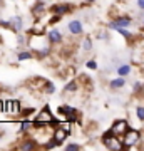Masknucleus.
Returning <instances> with one entry per match:
<instances>
[{"instance_id":"nucleus-1","label":"nucleus","mask_w":144,"mask_h":151,"mask_svg":"<svg viewBox=\"0 0 144 151\" xmlns=\"http://www.w3.org/2000/svg\"><path fill=\"white\" fill-rule=\"evenodd\" d=\"M101 141H102V145L106 146L107 150H111V151H123V150H126V148H124V143H123V138L116 136L111 129L106 131V133L102 134Z\"/></svg>"},{"instance_id":"nucleus-2","label":"nucleus","mask_w":144,"mask_h":151,"mask_svg":"<svg viewBox=\"0 0 144 151\" xmlns=\"http://www.w3.org/2000/svg\"><path fill=\"white\" fill-rule=\"evenodd\" d=\"M123 143H124V148H126V150L136 148V146L141 143V131L129 128V129L126 131V134L123 136Z\"/></svg>"},{"instance_id":"nucleus-3","label":"nucleus","mask_w":144,"mask_h":151,"mask_svg":"<svg viewBox=\"0 0 144 151\" xmlns=\"http://www.w3.org/2000/svg\"><path fill=\"white\" fill-rule=\"evenodd\" d=\"M129 129V123L128 119H117V121H114L111 126V131L114 133L116 136H119V138H123L124 134H126V131Z\"/></svg>"},{"instance_id":"nucleus-4","label":"nucleus","mask_w":144,"mask_h":151,"mask_svg":"<svg viewBox=\"0 0 144 151\" xmlns=\"http://www.w3.org/2000/svg\"><path fill=\"white\" fill-rule=\"evenodd\" d=\"M57 113H59L60 116H64L65 119H70V121H75V119H77V116H79L77 109L72 108V106H69V104L59 106V108H57Z\"/></svg>"},{"instance_id":"nucleus-5","label":"nucleus","mask_w":144,"mask_h":151,"mask_svg":"<svg viewBox=\"0 0 144 151\" xmlns=\"http://www.w3.org/2000/svg\"><path fill=\"white\" fill-rule=\"evenodd\" d=\"M131 24H133V19H131L129 15H121V17H116V19L109 24V27L114 29V30L119 29V27H126L128 29V27H131Z\"/></svg>"},{"instance_id":"nucleus-6","label":"nucleus","mask_w":144,"mask_h":151,"mask_svg":"<svg viewBox=\"0 0 144 151\" xmlns=\"http://www.w3.org/2000/svg\"><path fill=\"white\" fill-rule=\"evenodd\" d=\"M37 148H39V141L35 138L24 139V141H20V145L17 146V150H20V151H32V150H37Z\"/></svg>"},{"instance_id":"nucleus-7","label":"nucleus","mask_w":144,"mask_h":151,"mask_svg":"<svg viewBox=\"0 0 144 151\" xmlns=\"http://www.w3.org/2000/svg\"><path fill=\"white\" fill-rule=\"evenodd\" d=\"M67 136H69V133L62 128V126H55V129L52 131V138L59 145H62V143H65V139H67Z\"/></svg>"},{"instance_id":"nucleus-8","label":"nucleus","mask_w":144,"mask_h":151,"mask_svg":"<svg viewBox=\"0 0 144 151\" xmlns=\"http://www.w3.org/2000/svg\"><path fill=\"white\" fill-rule=\"evenodd\" d=\"M45 10H47V5H45V2L44 0H39V2H35L34 4V7H32V15H34V19H40V17L45 14Z\"/></svg>"},{"instance_id":"nucleus-9","label":"nucleus","mask_w":144,"mask_h":151,"mask_svg":"<svg viewBox=\"0 0 144 151\" xmlns=\"http://www.w3.org/2000/svg\"><path fill=\"white\" fill-rule=\"evenodd\" d=\"M47 40L49 44H60L62 42V32L59 29H50L47 32Z\"/></svg>"},{"instance_id":"nucleus-10","label":"nucleus","mask_w":144,"mask_h":151,"mask_svg":"<svg viewBox=\"0 0 144 151\" xmlns=\"http://www.w3.org/2000/svg\"><path fill=\"white\" fill-rule=\"evenodd\" d=\"M72 10V5L70 4H57V5H54L52 9H50V12L52 14H57V15H65V14H69V12Z\"/></svg>"},{"instance_id":"nucleus-11","label":"nucleus","mask_w":144,"mask_h":151,"mask_svg":"<svg viewBox=\"0 0 144 151\" xmlns=\"http://www.w3.org/2000/svg\"><path fill=\"white\" fill-rule=\"evenodd\" d=\"M67 29H69V32L72 35H80V34L84 32V27H82V22L80 20H70L67 24Z\"/></svg>"},{"instance_id":"nucleus-12","label":"nucleus","mask_w":144,"mask_h":151,"mask_svg":"<svg viewBox=\"0 0 144 151\" xmlns=\"http://www.w3.org/2000/svg\"><path fill=\"white\" fill-rule=\"evenodd\" d=\"M10 29H12V32H20L22 29H24V19H22L20 15H15V17H12L10 19Z\"/></svg>"},{"instance_id":"nucleus-13","label":"nucleus","mask_w":144,"mask_h":151,"mask_svg":"<svg viewBox=\"0 0 144 151\" xmlns=\"http://www.w3.org/2000/svg\"><path fill=\"white\" fill-rule=\"evenodd\" d=\"M124 86H126V79H124L123 76H119L117 79H112V81L109 82V87H111L112 91H119V89H123Z\"/></svg>"},{"instance_id":"nucleus-14","label":"nucleus","mask_w":144,"mask_h":151,"mask_svg":"<svg viewBox=\"0 0 144 151\" xmlns=\"http://www.w3.org/2000/svg\"><path fill=\"white\" fill-rule=\"evenodd\" d=\"M34 129V119H24L20 123V131L22 133H29Z\"/></svg>"},{"instance_id":"nucleus-15","label":"nucleus","mask_w":144,"mask_h":151,"mask_svg":"<svg viewBox=\"0 0 144 151\" xmlns=\"http://www.w3.org/2000/svg\"><path fill=\"white\" fill-rule=\"evenodd\" d=\"M20 113H22V104H20V101L19 99H14V103H12V116H20Z\"/></svg>"},{"instance_id":"nucleus-16","label":"nucleus","mask_w":144,"mask_h":151,"mask_svg":"<svg viewBox=\"0 0 144 151\" xmlns=\"http://www.w3.org/2000/svg\"><path fill=\"white\" fill-rule=\"evenodd\" d=\"M57 146H60V145H59V143H57L55 139H54V138H50L47 143H44L42 150H54V148H57Z\"/></svg>"},{"instance_id":"nucleus-17","label":"nucleus","mask_w":144,"mask_h":151,"mask_svg":"<svg viewBox=\"0 0 144 151\" xmlns=\"http://www.w3.org/2000/svg\"><path fill=\"white\" fill-rule=\"evenodd\" d=\"M129 72H131V65H129V64H123V65H121V67L117 69V74H119V76H123V77H126Z\"/></svg>"},{"instance_id":"nucleus-18","label":"nucleus","mask_w":144,"mask_h":151,"mask_svg":"<svg viewBox=\"0 0 144 151\" xmlns=\"http://www.w3.org/2000/svg\"><path fill=\"white\" fill-rule=\"evenodd\" d=\"M34 57V52H19L17 54V60L20 62V60H29Z\"/></svg>"},{"instance_id":"nucleus-19","label":"nucleus","mask_w":144,"mask_h":151,"mask_svg":"<svg viewBox=\"0 0 144 151\" xmlns=\"http://www.w3.org/2000/svg\"><path fill=\"white\" fill-rule=\"evenodd\" d=\"M82 49H84L85 52H91V50H92V40L89 37L82 39Z\"/></svg>"},{"instance_id":"nucleus-20","label":"nucleus","mask_w":144,"mask_h":151,"mask_svg":"<svg viewBox=\"0 0 144 151\" xmlns=\"http://www.w3.org/2000/svg\"><path fill=\"white\" fill-rule=\"evenodd\" d=\"M44 91L47 92V94H54V92H55V86H54V82H50V81H45V86H44Z\"/></svg>"},{"instance_id":"nucleus-21","label":"nucleus","mask_w":144,"mask_h":151,"mask_svg":"<svg viewBox=\"0 0 144 151\" xmlns=\"http://www.w3.org/2000/svg\"><path fill=\"white\" fill-rule=\"evenodd\" d=\"M12 103H14V99H7V101H4V113L12 114Z\"/></svg>"},{"instance_id":"nucleus-22","label":"nucleus","mask_w":144,"mask_h":151,"mask_svg":"<svg viewBox=\"0 0 144 151\" xmlns=\"http://www.w3.org/2000/svg\"><path fill=\"white\" fill-rule=\"evenodd\" d=\"M77 86H79V84H77V81L69 82V84L65 86V92H75V91H77Z\"/></svg>"},{"instance_id":"nucleus-23","label":"nucleus","mask_w":144,"mask_h":151,"mask_svg":"<svg viewBox=\"0 0 144 151\" xmlns=\"http://www.w3.org/2000/svg\"><path fill=\"white\" fill-rule=\"evenodd\" d=\"M116 30H117V32L121 34L123 37H126V39H131V37H133V34L129 32V30H128L126 27H119V29H116Z\"/></svg>"},{"instance_id":"nucleus-24","label":"nucleus","mask_w":144,"mask_h":151,"mask_svg":"<svg viewBox=\"0 0 144 151\" xmlns=\"http://www.w3.org/2000/svg\"><path fill=\"white\" fill-rule=\"evenodd\" d=\"M136 118L139 121H144V106H138L136 108Z\"/></svg>"},{"instance_id":"nucleus-25","label":"nucleus","mask_w":144,"mask_h":151,"mask_svg":"<svg viewBox=\"0 0 144 151\" xmlns=\"http://www.w3.org/2000/svg\"><path fill=\"white\" fill-rule=\"evenodd\" d=\"M79 150H82V146L77 145V143H70V145L65 146V151H79Z\"/></svg>"},{"instance_id":"nucleus-26","label":"nucleus","mask_w":144,"mask_h":151,"mask_svg":"<svg viewBox=\"0 0 144 151\" xmlns=\"http://www.w3.org/2000/svg\"><path fill=\"white\" fill-rule=\"evenodd\" d=\"M85 65H87L89 69H92V70H96V69H97V64H96V60H94V59L87 60V62H85Z\"/></svg>"},{"instance_id":"nucleus-27","label":"nucleus","mask_w":144,"mask_h":151,"mask_svg":"<svg viewBox=\"0 0 144 151\" xmlns=\"http://www.w3.org/2000/svg\"><path fill=\"white\" fill-rule=\"evenodd\" d=\"M134 91H143V84H139V82H134Z\"/></svg>"},{"instance_id":"nucleus-28","label":"nucleus","mask_w":144,"mask_h":151,"mask_svg":"<svg viewBox=\"0 0 144 151\" xmlns=\"http://www.w3.org/2000/svg\"><path fill=\"white\" fill-rule=\"evenodd\" d=\"M138 7L139 10H144V0H138Z\"/></svg>"},{"instance_id":"nucleus-29","label":"nucleus","mask_w":144,"mask_h":151,"mask_svg":"<svg viewBox=\"0 0 144 151\" xmlns=\"http://www.w3.org/2000/svg\"><path fill=\"white\" fill-rule=\"evenodd\" d=\"M0 113H4V99H0Z\"/></svg>"},{"instance_id":"nucleus-30","label":"nucleus","mask_w":144,"mask_h":151,"mask_svg":"<svg viewBox=\"0 0 144 151\" xmlns=\"http://www.w3.org/2000/svg\"><path fill=\"white\" fill-rule=\"evenodd\" d=\"M94 2H97V0H84V4H94Z\"/></svg>"},{"instance_id":"nucleus-31","label":"nucleus","mask_w":144,"mask_h":151,"mask_svg":"<svg viewBox=\"0 0 144 151\" xmlns=\"http://www.w3.org/2000/svg\"><path fill=\"white\" fill-rule=\"evenodd\" d=\"M2 138H4V131H0V139H2Z\"/></svg>"},{"instance_id":"nucleus-32","label":"nucleus","mask_w":144,"mask_h":151,"mask_svg":"<svg viewBox=\"0 0 144 151\" xmlns=\"http://www.w3.org/2000/svg\"><path fill=\"white\" fill-rule=\"evenodd\" d=\"M143 30H144V20H143Z\"/></svg>"}]
</instances>
